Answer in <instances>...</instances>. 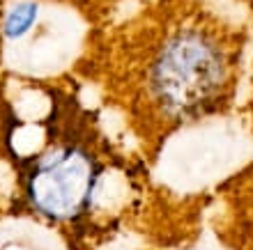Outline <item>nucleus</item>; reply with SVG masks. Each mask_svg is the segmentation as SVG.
Listing matches in <instances>:
<instances>
[{"instance_id": "nucleus-6", "label": "nucleus", "mask_w": 253, "mask_h": 250, "mask_svg": "<svg viewBox=\"0 0 253 250\" xmlns=\"http://www.w3.org/2000/svg\"><path fill=\"white\" fill-rule=\"evenodd\" d=\"M251 92H253V67H251Z\"/></svg>"}, {"instance_id": "nucleus-1", "label": "nucleus", "mask_w": 253, "mask_h": 250, "mask_svg": "<svg viewBox=\"0 0 253 250\" xmlns=\"http://www.w3.org/2000/svg\"><path fill=\"white\" fill-rule=\"evenodd\" d=\"M249 28L214 0H138L94 26L76 71L143 140L233 99Z\"/></svg>"}, {"instance_id": "nucleus-4", "label": "nucleus", "mask_w": 253, "mask_h": 250, "mask_svg": "<svg viewBox=\"0 0 253 250\" xmlns=\"http://www.w3.org/2000/svg\"><path fill=\"white\" fill-rule=\"evenodd\" d=\"M37 16V9H35L33 2H21L19 7H14V12L7 16V35H12V37H19L28 30V26L35 21Z\"/></svg>"}, {"instance_id": "nucleus-5", "label": "nucleus", "mask_w": 253, "mask_h": 250, "mask_svg": "<svg viewBox=\"0 0 253 250\" xmlns=\"http://www.w3.org/2000/svg\"><path fill=\"white\" fill-rule=\"evenodd\" d=\"M235 5L244 7V9H249V12H253V0H233Z\"/></svg>"}, {"instance_id": "nucleus-2", "label": "nucleus", "mask_w": 253, "mask_h": 250, "mask_svg": "<svg viewBox=\"0 0 253 250\" xmlns=\"http://www.w3.org/2000/svg\"><path fill=\"white\" fill-rule=\"evenodd\" d=\"M9 143L28 209L58 230L85 227L97 211L106 161L79 99L51 92L46 117L19 119Z\"/></svg>"}, {"instance_id": "nucleus-3", "label": "nucleus", "mask_w": 253, "mask_h": 250, "mask_svg": "<svg viewBox=\"0 0 253 250\" xmlns=\"http://www.w3.org/2000/svg\"><path fill=\"white\" fill-rule=\"evenodd\" d=\"M48 2H58V5L69 7L94 28L111 21L113 16L125 12V7H131L138 0H48Z\"/></svg>"}]
</instances>
